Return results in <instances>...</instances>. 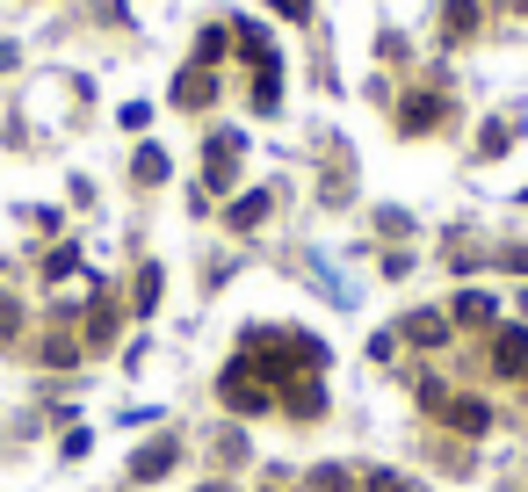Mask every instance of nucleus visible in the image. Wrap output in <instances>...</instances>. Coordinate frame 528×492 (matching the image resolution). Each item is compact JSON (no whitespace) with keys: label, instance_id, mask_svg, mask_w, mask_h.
Masks as SVG:
<instances>
[{"label":"nucleus","instance_id":"obj_1","mask_svg":"<svg viewBox=\"0 0 528 492\" xmlns=\"http://www.w3.org/2000/svg\"><path fill=\"white\" fill-rule=\"evenodd\" d=\"M239 152H246V138H239V131H217V138L203 145V181H210V189H232Z\"/></svg>","mask_w":528,"mask_h":492},{"label":"nucleus","instance_id":"obj_2","mask_svg":"<svg viewBox=\"0 0 528 492\" xmlns=\"http://www.w3.org/2000/svg\"><path fill=\"white\" fill-rule=\"evenodd\" d=\"M492 369H500V377L528 369V326H500V341H492Z\"/></svg>","mask_w":528,"mask_h":492},{"label":"nucleus","instance_id":"obj_3","mask_svg":"<svg viewBox=\"0 0 528 492\" xmlns=\"http://www.w3.org/2000/svg\"><path fill=\"white\" fill-rule=\"evenodd\" d=\"M174 456H181L174 442H145V449L131 456V478H138V485H152V478H167V471H174Z\"/></svg>","mask_w":528,"mask_h":492},{"label":"nucleus","instance_id":"obj_4","mask_svg":"<svg viewBox=\"0 0 528 492\" xmlns=\"http://www.w3.org/2000/svg\"><path fill=\"white\" fill-rule=\"evenodd\" d=\"M268 210H275V196H268V189H254V196H239V203L225 210V225H232V232H254Z\"/></svg>","mask_w":528,"mask_h":492},{"label":"nucleus","instance_id":"obj_5","mask_svg":"<svg viewBox=\"0 0 528 492\" xmlns=\"http://www.w3.org/2000/svg\"><path fill=\"white\" fill-rule=\"evenodd\" d=\"M449 319H456V326H492V319H500V304H492L485 290H463V297H456V312H449Z\"/></svg>","mask_w":528,"mask_h":492},{"label":"nucleus","instance_id":"obj_6","mask_svg":"<svg viewBox=\"0 0 528 492\" xmlns=\"http://www.w3.org/2000/svg\"><path fill=\"white\" fill-rule=\"evenodd\" d=\"M442 413H449V427H456V435H485V427H492V413L478 406V398H449Z\"/></svg>","mask_w":528,"mask_h":492},{"label":"nucleus","instance_id":"obj_7","mask_svg":"<svg viewBox=\"0 0 528 492\" xmlns=\"http://www.w3.org/2000/svg\"><path fill=\"white\" fill-rule=\"evenodd\" d=\"M275 102H283V66H275V58H261V66H254V109L268 116Z\"/></svg>","mask_w":528,"mask_h":492},{"label":"nucleus","instance_id":"obj_8","mask_svg":"<svg viewBox=\"0 0 528 492\" xmlns=\"http://www.w3.org/2000/svg\"><path fill=\"white\" fill-rule=\"evenodd\" d=\"M406 341H413V348H442V341H449V319H442V312H413V319H406Z\"/></svg>","mask_w":528,"mask_h":492},{"label":"nucleus","instance_id":"obj_9","mask_svg":"<svg viewBox=\"0 0 528 492\" xmlns=\"http://www.w3.org/2000/svg\"><path fill=\"white\" fill-rule=\"evenodd\" d=\"M174 102H181V109H203V102H210V66H189V73H181V80H174Z\"/></svg>","mask_w":528,"mask_h":492},{"label":"nucleus","instance_id":"obj_10","mask_svg":"<svg viewBox=\"0 0 528 492\" xmlns=\"http://www.w3.org/2000/svg\"><path fill=\"white\" fill-rule=\"evenodd\" d=\"M442 29H449V44L471 37V29H478V0H449V8H442Z\"/></svg>","mask_w":528,"mask_h":492},{"label":"nucleus","instance_id":"obj_11","mask_svg":"<svg viewBox=\"0 0 528 492\" xmlns=\"http://www.w3.org/2000/svg\"><path fill=\"white\" fill-rule=\"evenodd\" d=\"M434 116H442V102H434V95H420V102H406V109H398V131H434Z\"/></svg>","mask_w":528,"mask_h":492},{"label":"nucleus","instance_id":"obj_12","mask_svg":"<svg viewBox=\"0 0 528 492\" xmlns=\"http://www.w3.org/2000/svg\"><path fill=\"white\" fill-rule=\"evenodd\" d=\"M131 174L145 181V189H160V181H167V152H160V145H145V152H138V167H131Z\"/></svg>","mask_w":528,"mask_h":492},{"label":"nucleus","instance_id":"obj_13","mask_svg":"<svg viewBox=\"0 0 528 492\" xmlns=\"http://www.w3.org/2000/svg\"><path fill=\"white\" fill-rule=\"evenodd\" d=\"M73 268H80V246H51V261H44V275H51V283H66Z\"/></svg>","mask_w":528,"mask_h":492},{"label":"nucleus","instance_id":"obj_14","mask_svg":"<svg viewBox=\"0 0 528 492\" xmlns=\"http://www.w3.org/2000/svg\"><path fill=\"white\" fill-rule=\"evenodd\" d=\"M217 58H225V29H203L196 37V66H217Z\"/></svg>","mask_w":528,"mask_h":492},{"label":"nucleus","instance_id":"obj_15","mask_svg":"<svg viewBox=\"0 0 528 492\" xmlns=\"http://www.w3.org/2000/svg\"><path fill=\"white\" fill-rule=\"evenodd\" d=\"M152 304H160V268L138 275V319H152Z\"/></svg>","mask_w":528,"mask_h":492},{"label":"nucleus","instance_id":"obj_16","mask_svg":"<svg viewBox=\"0 0 528 492\" xmlns=\"http://www.w3.org/2000/svg\"><path fill=\"white\" fill-rule=\"evenodd\" d=\"M362 492H420V485H406L398 471H369V478H362Z\"/></svg>","mask_w":528,"mask_h":492},{"label":"nucleus","instance_id":"obj_17","mask_svg":"<svg viewBox=\"0 0 528 492\" xmlns=\"http://www.w3.org/2000/svg\"><path fill=\"white\" fill-rule=\"evenodd\" d=\"M507 138H514V123H485V138H478V145H485V160H500Z\"/></svg>","mask_w":528,"mask_h":492},{"label":"nucleus","instance_id":"obj_18","mask_svg":"<svg viewBox=\"0 0 528 492\" xmlns=\"http://www.w3.org/2000/svg\"><path fill=\"white\" fill-rule=\"evenodd\" d=\"M420 406H427V413H442V406H449V391H442V377H420Z\"/></svg>","mask_w":528,"mask_h":492},{"label":"nucleus","instance_id":"obj_19","mask_svg":"<svg viewBox=\"0 0 528 492\" xmlns=\"http://www.w3.org/2000/svg\"><path fill=\"white\" fill-rule=\"evenodd\" d=\"M312 485H319V492H333V485H348V471H340V464H319V471H312Z\"/></svg>","mask_w":528,"mask_h":492},{"label":"nucleus","instance_id":"obj_20","mask_svg":"<svg viewBox=\"0 0 528 492\" xmlns=\"http://www.w3.org/2000/svg\"><path fill=\"white\" fill-rule=\"evenodd\" d=\"M268 8H275V15H290V22H304V15H312V0H268Z\"/></svg>","mask_w":528,"mask_h":492},{"label":"nucleus","instance_id":"obj_21","mask_svg":"<svg viewBox=\"0 0 528 492\" xmlns=\"http://www.w3.org/2000/svg\"><path fill=\"white\" fill-rule=\"evenodd\" d=\"M514 268H521V275H528V246H514Z\"/></svg>","mask_w":528,"mask_h":492},{"label":"nucleus","instance_id":"obj_22","mask_svg":"<svg viewBox=\"0 0 528 492\" xmlns=\"http://www.w3.org/2000/svg\"><path fill=\"white\" fill-rule=\"evenodd\" d=\"M521 15H528V0H521Z\"/></svg>","mask_w":528,"mask_h":492}]
</instances>
